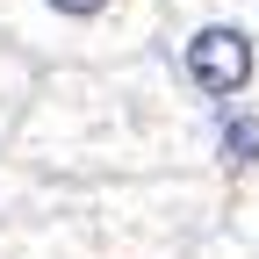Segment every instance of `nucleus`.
<instances>
[{
    "label": "nucleus",
    "instance_id": "f257e3e1",
    "mask_svg": "<svg viewBox=\"0 0 259 259\" xmlns=\"http://www.w3.org/2000/svg\"><path fill=\"white\" fill-rule=\"evenodd\" d=\"M180 72H187V87L202 94V101L231 108L238 94L252 87V72H259V51H252V36H245L238 22H202L180 44Z\"/></svg>",
    "mask_w": 259,
    "mask_h": 259
},
{
    "label": "nucleus",
    "instance_id": "7ed1b4c3",
    "mask_svg": "<svg viewBox=\"0 0 259 259\" xmlns=\"http://www.w3.org/2000/svg\"><path fill=\"white\" fill-rule=\"evenodd\" d=\"M36 8H44V15H58V22H101L115 0H36Z\"/></svg>",
    "mask_w": 259,
    "mask_h": 259
},
{
    "label": "nucleus",
    "instance_id": "f03ea898",
    "mask_svg": "<svg viewBox=\"0 0 259 259\" xmlns=\"http://www.w3.org/2000/svg\"><path fill=\"white\" fill-rule=\"evenodd\" d=\"M216 158L223 166H259V115L252 108H223V122H216Z\"/></svg>",
    "mask_w": 259,
    "mask_h": 259
}]
</instances>
